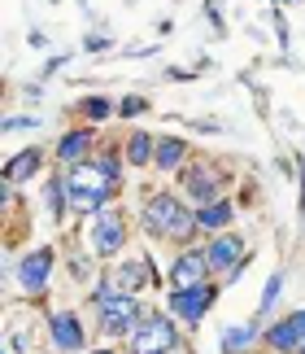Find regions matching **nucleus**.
<instances>
[{
  "label": "nucleus",
  "instance_id": "cd10ccee",
  "mask_svg": "<svg viewBox=\"0 0 305 354\" xmlns=\"http://www.w3.org/2000/svg\"><path fill=\"white\" fill-rule=\"evenodd\" d=\"M205 18H210L214 35H227V22H223V13H218V0H205Z\"/></svg>",
  "mask_w": 305,
  "mask_h": 354
},
{
  "label": "nucleus",
  "instance_id": "7c9ffc66",
  "mask_svg": "<svg viewBox=\"0 0 305 354\" xmlns=\"http://www.w3.org/2000/svg\"><path fill=\"white\" fill-rule=\"evenodd\" d=\"M88 354H127V350H122V346H114V342H105V346H101V342H96V346H92Z\"/></svg>",
  "mask_w": 305,
  "mask_h": 354
},
{
  "label": "nucleus",
  "instance_id": "f8f14e48",
  "mask_svg": "<svg viewBox=\"0 0 305 354\" xmlns=\"http://www.w3.org/2000/svg\"><path fill=\"white\" fill-rule=\"evenodd\" d=\"M205 280H214L210 258H205V245H188V250H175L170 271H166V284H170V289H192V284H205Z\"/></svg>",
  "mask_w": 305,
  "mask_h": 354
},
{
  "label": "nucleus",
  "instance_id": "20e7f679",
  "mask_svg": "<svg viewBox=\"0 0 305 354\" xmlns=\"http://www.w3.org/2000/svg\"><path fill=\"white\" fill-rule=\"evenodd\" d=\"M175 184H179V193H184L192 206H210V201L231 197L227 188L235 184V171H231V162H223V158H192Z\"/></svg>",
  "mask_w": 305,
  "mask_h": 354
},
{
  "label": "nucleus",
  "instance_id": "7ed1b4c3",
  "mask_svg": "<svg viewBox=\"0 0 305 354\" xmlns=\"http://www.w3.org/2000/svg\"><path fill=\"white\" fill-rule=\"evenodd\" d=\"M88 306H92L96 342H127V337L144 324V315L152 310L144 297H131V293H109V297H96Z\"/></svg>",
  "mask_w": 305,
  "mask_h": 354
},
{
  "label": "nucleus",
  "instance_id": "c85d7f7f",
  "mask_svg": "<svg viewBox=\"0 0 305 354\" xmlns=\"http://www.w3.org/2000/svg\"><path fill=\"white\" fill-rule=\"evenodd\" d=\"M66 62H70V53H52V57L44 62V71H39V79H48V75H57V71H61V66H66Z\"/></svg>",
  "mask_w": 305,
  "mask_h": 354
},
{
  "label": "nucleus",
  "instance_id": "a211bd4d",
  "mask_svg": "<svg viewBox=\"0 0 305 354\" xmlns=\"http://www.w3.org/2000/svg\"><path fill=\"white\" fill-rule=\"evenodd\" d=\"M262 350H270V354H301L305 350V333L297 328L293 315L266 319V328H262Z\"/></svg>",
  "mask_w": 305,
  "mask_h": 354
},
{
  "label": "nucleus",
  "instance_id": "473e14b6",
  "mask_svg": "<svg viewBox=\"0 0 305 354\" xmlns=\"http://www.w3.org/2000/svg\"><path fill=\"white\" fill-rule=\"evenodd\" d=\"M293 319H297V328L305 333V306H301V310H293Z\"/></svg>",
  "mask_w": 305,
  "mask_h": 354
},
{
  "label": "nucleus",
  "instance_id": "5701e85b",
  "mask_svg": "<svg viewBox=\"0 0 305 354\" xmlns=\"http://www.w3.org/2000/svg\"><path fill=\"white\" fill-rule=\"evenodd\" d=\"M92 162H96V171H101L114 188H127V171L131 167H127V158H122V140H105L101 149H96Z\"/></svg>",
  "mask_w": 305,
  "mask_h": 354
},
{
  "label": "nucleus",
  "instance_id": "9b49d317",
  "mask_svg": "<svg viewBox=\"0 0 305 354\" xmlns=\"http://www.w3.org/2000/svg\"><path fill=\"white\" fill-rule=\"evenodd\" d=\"M101 127H88V122H75V127H66L57 136V145H52V162H57L61 171L79 167V162H92L96 149H101Z\"/></svg>",
  "mask_w": 305,
  "mask_h": 354
},
{
  "label": "nucleus",
  "instance_id": "c9c22d12",
  "mask_svg": "<svg viewBox=\"0 0 305 354\" xmlns=\"http://www.w3.org/2000/svg\"><path fill=\"white\" fill-rule=\"evenodd\" d=\"M179 354H192V350H179Z\"/></svg>",
  "mask_w": 305,
  "mask_h": 354
},
{
  "label": "nucleus",
  "instance_id": "412c9836",
  "mask_svg": "<svg viewBox=\"0 0 305 354\" xmlns=\"http://www.w3.org/2000/svg\"><path fill=\"white\" fill-rule=\"evenodd\" d=\"M152 153H157V136L144 127H131L122 136V158H127L131 171H152Z\"/></svg>",
  "mask_w": 305,
  "mask_h": 354
},
{
  "label": "nucleus",
  "instance_id": "0eeeda50",
  "mask_svg": "<svg viewBox=\"0 0 305 354\" xmlns=\"http://www.w3.org/2000/svg\"><path fill=\"white\" fill-rule=\"evenodd\" d=\"M52 271H57V245H31L18 263H9V276L26 297V306H39L52 289Z\"/></svg>",
  "mask_w": 305,
  "mask_h": 354
},
{
  "label": "nucleus",
  "instance_id": "f704fd0d",
  "mask_svg": "<svg viewBox=\"0 0 305 354\" xmlns=\"http://www.w3.org/2000/svg\"><path fill=\"white\" fill-rule=\"evenodd\" d=\"M253 354H270V350H253Z\"/></svg>",
  "mask_w": 305,
  "mask_h": 354
},
{
  "label": "nucleus",
  "instance_id": "dca6fc26",
  "mask_svg": "<svg viewBox=\"0 0 305 354\" xmlns=\"http://www.w3.org/2000/svg\"><path fill=\"white\" fill-rule=\"evenodd\" d=\"M39 201H44V214L57 227H66V223L75 219V210H70V184H66V171L61 167L39 180Z\"/></svg>",
  "mask_w": 305,
  "mask_h": 354
},
{
  "label": "nucleus",
  "instance_id": "f257e3e1",
  "mask_svg": "<svg viewBox=\"0 0 305 354\" xmlns=\"http://www.w3.org/2000/svg\"><path fill=\"white\" fill-rule=\"evenodd\" d=\"M140 232L157 245H175V250H188V245H201V227H197V206L179 193V188H148L144 206L135 214Z\"/></svg>",
  "mask_w": 305,
  "mask_h": 354
},
{
  "label": "nucleus",
  "instance_id": "a878e982",
  "mask_svg": "<svg viewBox=\"0 0 305 354\" xmlns=\"http://www.w3.org/2000/svg\"><path fill=\"white\" fill-rule=\"evenodd\" d=\"M39 114H5V122H0V131L13 136V131H39Z\"/></svg>",
  "mask_w": 305,
  "mask_h": 354
},
{
  "label": "nucleus",
  "instance_id": "39448f33",
  "mask_svg": "<svg viewBox=\"0 0 305 354\" xmlns=\"http://www.w3.org/2000/svg\"><path fill=\"white\" fill-rule=\"evenodd\" d=\"M122 350L127 354H179V350H192V346H188L184 324H179L166 306H152L140 328L122 342Z\"/></svg>",
  "mask_w": 305,
  "mask_h": 354
},
{
  "label": "nucleus",
  "instance_id": "2f4dec72",
  "mask_svg": "<svg viewBox=\"0 0 305 354\" xmlns=\"http://www.w3.org/2000/svg\"><path fill=\"white\" fill-rule=\"evenodd\" d=\"M26 44H31V48H39V53H44V48H48V35H44V31H31V35H26Z\"/></svg>",
  "mask_w": 305,
  "mask_h": 354
},
{
  "label": "nucleus",
  "instance_id": "6ab92c4d",
  "mask_svg": "<svg viewBox=\"0 0 305 354\" xmlns=\"http://www.w3.org/2000/svg\"><path fill=\"white\" fill-rule=\"evenodd\" d=\"M235 219H240V201H235V197L210 201V206H197V227H201V241H205V236H218V232H231Z\"/></svg>",
  "mask_w": 305,
  "mask_h": 354
},
{
  "label": "nucleus",
  "instance_id": "c756f323",
  "mask_svg": "<svg viewBox=\"0 0 305 354\" xmlns=\"http://www.w3.org/2000/svg\"><path fill=\"white\" fill-rule=\"evenodd\" d=\"M166 79H170V84H192V79H197V71H188V66H170V71H166Z\"/></svg>",
  "mask_w": 305,
  "mask_h": 354
},
{
  "label": "nucleus",
  "instance_id": "f03ea898",
  "mask_svg": "<svg viewBox=\"0 0 305 354\" xmlns=\"http://www.w3.org/2000/svg\"><path fill=\"white\" fill-rule=\"evenodd\" d=\"M79 241L83 250H88L96 263H118V258H127V245H131V210L114 201V206L96 210L92 219H79Z\"/></svg>",
  "mask_w": 305,
  "mask_h": 354
},
{
  "label": "nucleus",
  "instance_id": "6e6552de",
  "mask_svg": "<svg viewBox=\"0 0 305 354\" xmlns=\"http://www.w3.org/2000/svg\"><path fill=\"white\" fill-rule=\"evenodd\" d=\"M101 276L114 284L118 293H131V297H144V293H161V289H166V271L157 267V258H152L148 250L127 254V258H118V263H109Z\"/></svg>",
  "mask_w": 305,
  "mask_h": 354
},
{
  "label": "nucleus",
  "instance_id": "ddd939ff",
  "mask_svg": "<svg viewBox=\"0 0 305 354\" xmlns=\"http://www.w3.org/2000/svg\"><path fill=\"white\" fill-rule=\"evenodd\" d=\"M201 245H205V258H210L214 280H223L231 267H240L244 258L253 254V250H248V241H244L240 232H235V227H231V232H218V236H205Z\"/></svg>",
  "mask_w": 305,
  "mask_h": 354
},
{
  "label": "nucleus",
  "instance_id": "e433bc0d",
  "mask_svg": "<svg viewBox=\"0 0 305 354\" xmlns=\"http://www.w3.org/2000/svg\"><path fill=\"white\" fill-rule=\"evenodd\" d=\"M301 354H305V350H301Z\"/></svg>",
  "mask_w": 305,
  "mask_h": 354
},
{
  "label": "nucleus",
  "instance_id": "9d476101",
  "mask_svg": "<svg viewBox=\"0 0 305 354\" xmlns=\"http://www.w3.org/2000/svg\"><path fill=\"white\" fill-rule=\"evenodd\" d=\"M44 333L52 342V354H88L92 350V328L75 306H57L44 315Z\"/></svg>",
  "mask_w": 305,
  "mask_h": 354
},
{
  "label": "nucleus",
  "instance_id": "393cba45",
  "mask_svg": "<svg viewBox=\"0 0 305 354\" xmlns=\"http://www.w3.org/2000/svg\"><path fill=\"white\" fill-rule=\"evenodd\" d=\"M148 110H152V101L144 97V92H131V97L118 101V118H122V122H135V118L148 114Z\"/></svg>",
  "mask_w": 305,
  "mask_h": 354
},
{
  "label": "nucleus",
  "instance_id": "aec40b11",
  "mask_svg": "<svg viewBox=\"0 0 305 354\" xmlns=\"http://www.w3.org/2000/svg\"><path fill=\"white\" fill-rule=\"evenodd\" d=\"M44 328V324H39ZM35 324H26V319H9V328H5V354H39V350H52L48 337H39Z\"/></svg>",
  "mask_w": 305,
  "mask_h": 354
},
{
  "label": "nucleus",
  "instance_id": "4be33fe9",
  "mask_svg": "<svg viewBox=\"0 0 305 354\" xmlns=\"http://www.w3.org/2000/svg\"><path fill=\"white\" fill-rule=\"evenodd\" d=\"M70 114H75V122L105 127L109 118H118V101H109V97H101V92H92V97H79V101L70 105Z\"/></svg>",
  "mask_w": 305,
  "mask_h": 354
},
{
  "label": "nucleus",
  "instance_id": "b1692460",
  "mask_svg": "<svg viewBox=\"0 0 305 354\" xmlns=\"http://www.w3.org/2000/svg\"><path fill=\"white\" fill-rule=\"evenodd\" d=\"M284 284H288V276H284V271H270L266 289H262V297H257V319H262V324H266V319H270V310L279 306V297H284Z\"/></svg>",
  "mask_w": 305,
  "mask_h": 354
},
{
  "label": "nucleus",
  "instance_id": "1a4fd4ad",
  "mask_svg": "<svg viewBox=\"0 0 305 354\" xmlns=\"http://www.w3.org/2000/svg\"><path fill=\"white\" fill-rule=\"evenodd\" d=\"M218 293H223V284H218V280H205V284H192V289H170L161 306L170 310L179 324H184V333H197L201 324H205V315L214 310Z\"/></svg>",
  "mask_w": 305,
  "mask_h": 354
},
{
  "label": "nucleus",
  "instance_id": "2eb2a0df",
  "mask_svg": "<svg viewBox=\"0 0 305 354\" xmlns=\"http://www.w3.org/2000/svg\"><path fill=\"white\" fill-rule=\"evenodd\" d=\"M48 158H52V149H44V145H22L18 153L5 158V171H0V180L13 184V188H22V184L39 180V171H44Z\"/></svg>",
  "mask_w": 305,
  "mask_h": 354
},
{
  "label": "nucleus",
  "instance_id": "72a5a7b5",
  "mask_svg": "<svg viewBox=\"0 0 305 354\" xmlns=\"http://www.w3.org/2000/svg\"><path fill=\"white\" fill-rule=\"evenodd\" d=\"M301 210H305V158H301Z\"/></svg>",
  "mask_w": 305,
  "mask_h": 354
},
{
  "label": "nucleus",
  "instance_id": "f3484780",
  "mask_svg": "<svg viewBox=\"0 0 305 354\" xmlns=\"http://www.w3.org/2000/svg\"><path fill=\"white\" fill-rule=\"evenodd\" d=\"M262 328H266V324L257 315L227 324V328L218 333V354H253V350H262Z\"/></svg>",
  "mask_w": 305,
  "mask_h": 354
},
{
  "label": "nucleus",
  "instance_id": "423d86ee",
  "mask_svg": "<svg viewBox=\"0 0 305 354\" xmlns=\"http://www.w3.org/2000/svg\"><path fill=\"white\" fill-rule=\"evenodd\" d=\"M66 184H70V210L75 219H92L96 210L114 206V201L122 197V188H114L105 180L101 171H96V162H79V167L66 171Z\"/></svg>",
  "mask_w": 305,
  "mask_h": 354
},
{
  "label": "nucleus",
  "instance_id": "4468645a",
  "mask_svg": "<svg viewBox=\"0 0 305 354\" xmlns=\"http://www.w3.org/2000/svg\"><path fill=\"white\" fill-rule=\"evenodd\" d=\"M197 158V145L188 140V136H157V153H152V171L161 175V180H179L184 167Z\"/></svg>",
  "mask_w": 305,
  "mask_h": 354
},
{
  "label": "nucleus",
  "instance_id": "bb28decb",
  "mask_svg": "<svg viewBox=\"0 0 305 354\" xmlns=\"http://www.w3.org/2000/svg\"><path fill=\"white\" fill-rule=\"evenodd\" d=\"M114 48V39H109L105 31H92L88 39H83V53H109Z\"/></svg>",
  "mask_w": 305,
  "mask_h": 354
}]
</instances>
